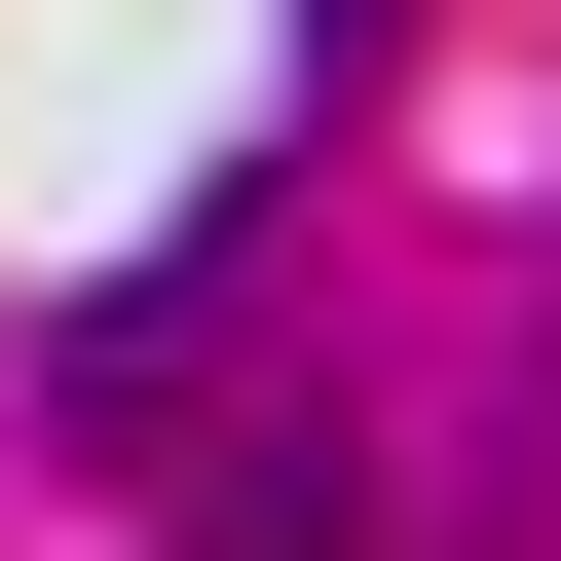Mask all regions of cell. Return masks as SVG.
I'll use <instances>...</instances> for the list:
<instances>
[{"label":"cell","mask_w":561,"mask_h":561,"mask_svg":"<svg viewBox=\"0 0 561 561\" xmlns=\"http://www.w3.org/2000/svg\"><path fill=\"white\" fill-rule=\"evenodd\" d=\"M300 38H337V76H375V38H412V0H300Z\"/></svg>","instance_id":"1"}]
</instances>
